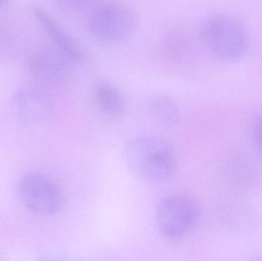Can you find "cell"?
<instances>
[{
    "label": "cell",
    "mask_w": 262,
    "mask_h": 261,
    "mask_svg": "<svg viewBox=\"0 0 262 261\" xmlns=\"http://www.w3.org/2000/svg\"><path fill=\"white\" fill-rule=\"evenodd\" d=\"M125 159L135 174L152 182L166 180L175 170L172 149L156 136H140L130 141L125 149Z\"/></svg>",
    "instance_id": "1"
},
{
    "label": "cell",
    "mask_w": 262,
    "mask_h": 261,
    "mask_svg": "<svg viewBox=\"0 0 262 261\" xmlns=\"http://www.w3.org/2000/svg\"><path fill=\"white\" fill-rule=\"evenodd\" d=\"M199 33L208 52L222 61H236L244 56L249 48V38L243 28L227 15L206 17L200 24Z\"/></svg>",
    "instance_id": "2"
},
{
    "label": "cell",
    "mask_w": 262,
    "mask_h": 261,
    "mask_svg": "<svg viewBox=\"0 0 262 261\" xmlns=\"http://www.w3.org/2000/svg\"><path fill=\"white\" fill-rule=\"evenodd\" d=\"M88 29L95 39L105 44H119L132 36L136 18L130 8L118 2H104L92 9Z\"/></svg>",
    "instance_id": "3"
},
{
    "label": "cell",
    "mask_w": 262,
    "mask_h": 261,
    "mask_svg": "<svg viewBox=\"0 0 262 261\" xmlns=\"http://www.w3.org/2000/svg\"><path fill=\"white\" fill-rule=\"evenodd\" d=\"M200 209L187 196H172L160 202L156 211V224L161 234L180 239L190 233L198 223Z\"/></svg>",
    "instance_id": "4"
},
{
    "label": "cell",
    "mask_w": 262,
    "mask_h": 261,
    "mask_svg": "<svg viewBox=\"0 0 262 261\" xmlns=\"http://www.w3.org/2000/svg\"><path fill=\"white\" fill-rule=\"evenodd\" d=\"M20 197L30 211L39 215H52L62 207L61 188L52 179L38 173H29L21 179Z\"/></svg>",
    "instance_id": "5"
},
{
    "label": "cell",
    "mask_w": 262,
    "mask_h": 261,
    "mask_svg": "<svg viewBox=\"0 0 262 261\" xmlns=\"http://www.w3.org/2000/svg\"><path fill=\"white\" fill-rule=\"evenodd\" d=\"M72 62L56 47L43 48L35 52L31 62V72L38 87L52 89L61 85L69 75Z\"/></svg>",
    "instance_id": "6"
},
{
    "label": "cell",
    "mask_w": 262,
    "mask_h": 261,
    "mask_svg": "<svg viewBox=\"0 0 262 261\" xmlns=\"http://www.w3.org/2000/svg\"><path fill=\"white\" fill-rule=\"evenodd\" d=\"M12 107L18 119L25 124H43L52 113V103L44 89L26 87L17 90Z\"/></svg>",
    "instance_id": "7"
},
{
    "label": "cell",
    "mask_w": 262,
    "mask_h": 261,
    "mask_svg": "<svg viewBox=\"0 0 262 261\" xmlns=\"http://www.w3.org/2000/svg\"><path fill=\"white\" fill-rule=\"evenodd\" d=\"M33 13L38 22L55 44L72 62L82 63L85 55L78 43L41 8L35 6Z\"/></svg>",
    "instance_id": "8"
},
{
    "label": "cell",
    "mask_w": 262,
    "mask_h": 261,
    "mask_svg": "<svg viewBox=\"0 0 262 261\" xmlns=\"http://www.w3.org/2000/svg\"><path fill=\"white\" fill-rule=\"evenodd\" d=\"M98 108L112 119H121L125 113V101L120 90L108 82H100L95 89Z\"/></svg>",
    "instance_id": "9"
},
{
    "label": "cell",
    "mask_w": 262,
    "mask_h": 261,
    "mask_svg": "<svg viewBox=\"0 0 262 261\" xmlns=\"http://www.w3.org/2000/svg\"><path fill=\"white\" fill-rule=\"evenodd\" d=\"M149 110L154 121L164 127H170L178 121V107L168 97L157 95L151 98Z\"/></svg>",
    "instance_id": "10"
},
{
    "label": "cell",
    "mask_w": 262,
    "mask_h": 261,
    "mask_svg": "<svg viewBox=\"0 0 262 261\" xmlns=\"http://www.w3.org/2000/svg\"><path fill=\"white\" fill-rule=\"evenodd\" d=\"M93 0H58V4L68 12H79L91 4Z\"/></svg>",
    "instance_id": "11"
},
{
    "label": "cell",
    "mask_w": 262,
    "mask_h": 261,
    "mask_svg": "<svg viewBox=\"0 0 262 261\" xmlns=\"http://www.w3.org/2000/svg\"><path fill=\"white\" fill-rule=\"evenodd\" d=\"M253 137L257 147L262 152V113L257 115L254 121Z\"/></svg>",
    "instance_id": "12"
},
{
    "label": "cell",
    "mask_w": 262,
    "mask_h": 261,
    "mask_svg": "<svg viewBox=\"0 0 262 261\" xmlns=\"http://www.w3.org/2000/svg\"><path fill=\"white\" fill-rule=\"evenodd\" d=\"M5 2H6V0H0V6H3V5L4 4Z\"/></svg>",
    "instance_id": "13"
}]
</instances>
